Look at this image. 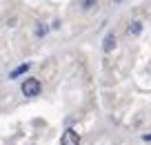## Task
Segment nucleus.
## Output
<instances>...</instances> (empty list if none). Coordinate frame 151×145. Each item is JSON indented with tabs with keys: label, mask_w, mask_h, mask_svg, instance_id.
<instances>
[{
	"label": "nucleus",
	"mask_w": 151,
	"mask_h": 145,
	"mask_svg": "<svg viewBox=\"0 0 151 145\" xmlns=\"http://www.w3.org/2000/svg\"><path fill=\"white\" fill-rule=\"evenodd\" d=\"M60 145H80V136L76 130H67L60 138Z\"/></svg>",
	"instance_id": "f03ea898"
},
{
	"label": "nucleus",
	"mask_w": 151,
	"mask_h": 145,
	"mask_svg": "<svg viewBox=\"0 0 151 145\" xmlns=\"http://www.w3.org/2000/svg\"><path fill=\"white\" fill-rule=\"evenodd\" d=\"M104 52H111L113 47H116V36H113V34H107V38H104Z\"/></svg>",
	"instance_id": "7ed1b4c3"
},
{
	"label": "nucleus",
	"mask_w": 151,
	"mask_h": 145,
	"mask_svg": "<svg viewBox=\"0 0 151 145\" xmlns=\"http://www.w3.org/2000/svg\"><path fill=\"white\" fill-rule=\"evenodd\" d=\"M22 94L24 96H29V98H33V96H38V94H40V89H42V85H40V80L38 78H27L22 83Z\"/></svg>",
	"instance_id": "f257e3e1"
},
{
	"label": "nucleus",
	"mask_w": 151,
	"mask_h": 145,
	"mask_svg": "<svg viewBox=\"0 0 151 145\" xmlns=\"http://www.w3.org/2000/svg\"><path fill=\"white\" fill-rule=\"evenodd\" d=\"M96 5V0H82V9H91Z\"/></svg>",
	"instance_id": "423d86ee"
},
{
	"label": "nucleus",
	"mask_w": 151,
	"mask_h": 145,
	"mask_svg": "<svg viewBox=\"0 0 151 145\" xmlns=\"http://www.w3.org/2000/svg\"><path fill=\"white\" fill-rule=\"evenodd\" d=\"M142 138H145V141H151V134H147V136H142Z\"/></svg>",
	"instance_id": "6e6552de"
},
{
	"label": "nucleus",
	"mask_w": 151,
	"mask_h": 145,
	"mask_svg": "<svg viewBox=\"0 0 151 145\" xmlns=\"http://www.w3.org/2000/svg\"><path fill=\"white\" fill-rule=\"evenodd\" d=\"M127 31L131 34V36H138V34L142 31V23H138V20H136V23H131V25H129V29H127Z\"/></svg>",
	"instance_id": "39448f33"
},
{
	"label": "nucleus",
	"mask_w": 151,
	"mask_h": 145,
	"mask_svg": "<svg viewBox=\"0 0 151 145\" xmlns=\"http://www.w3.org/2000/svg\"><path fill=\"white\" fill-rule=\"evenodd\" d=\"M27 69H29V63H24V65L16 67V69L11 71V74H9V78H18V76H20V74H24V71H27Z\"/></svg>",
	"instance_id": "20e7f679"
},
{
	"label": "nucleus",
	"mask_w": 151,
	"mask_h": 145,
	"mask_svg": "<svg viewBox=\"0 0 151 145\" xmlns=\"http://www.w3.org/2000/svg\"><path fill=\"white\" fill-rule=\"evenodd\" d=\"M36 34H38V36H45V34H47V27H42V25H38V27H36Z\"/></svg>",
	"instance_id": "0eeeda50"
}]
</instances>
